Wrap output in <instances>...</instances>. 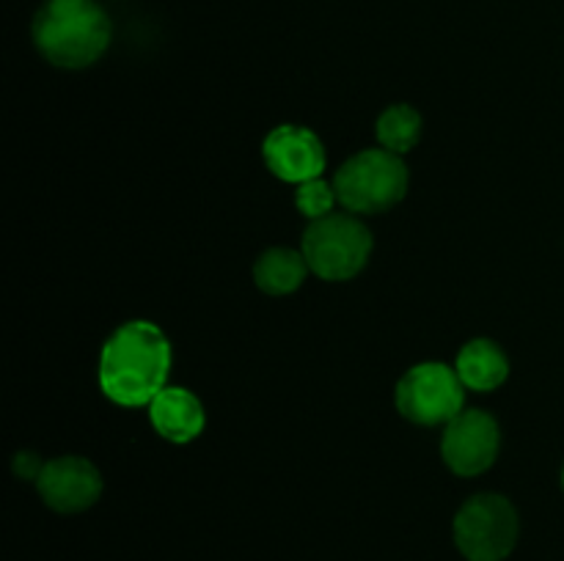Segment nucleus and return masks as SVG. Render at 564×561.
Returning <instances> with one entry per match:
<instances>
[{"label": "nucleus", "instance_id": "1", "mask_svg": "<svg viewBox=\"0 0 564 561\" xmlns=\"http://www.w3.org/2000/svg\"><path fill=\"white\" fill-rule=\"evenodd\" d=\"M171 341L149 319L119 324L99 352V388L121 407H143L169 385Z\"/></svg>", "mask_w": 564, "mask_h": 561}, {"label": "nucleus", "instance_id": "2", "mask_svg": "<svg viewBox=\"0 0 564 561\" xmlns=\"http://www.w3.org/2000/svg\"><path fill=\"white\" fill-rule=\"evenodd\" d=\"M113 22L97 0H47L33 16V44L61 69H86L110 47Z\"/></svg>", "mask_w": 564, "mask_h": 561}, {"label": "nucleus", "instance_id": "3", "mask_svg": "<svg viewBox=\"0 0 564 561\" xmlns=\"http://www.w3.org/2000/svg\"><path fill=\"white\" fill-rule=\"evenodd\" d=\"M408 165L389 148H364L341 163L334 187L339 204L352 215H383L408 193Z\"/></svg>", "mask_w": 564, "mask_h": 561}, {"label": "nucleus", "instance_id": "4", "mask_svg": "<svg viewBox=\"0 0 564 561\" xmlns=\"http://www.w3.org/2000/svg\"><path fill=\"white\" fill-rule=\"evenodd\" d=\"M375 237L358 215L330 212L308 223L301 251L308 270L323 280H350L367 267Z\"/></svg>", "mask_w": 564, "mask_h": 561}, {"label": "nucleus", "instance_id": "5", "mask_svg": "<svg viewBox=\"0 0 564 561\" xmlns=\"http://www.w3.org/2000/svg\"><path fill=\"white\" fill-rule=\"evenodd\" d=\"M521 534L516 504L501 493H477L457 509L452 522L455 548L466 561L510 559Z\"/></svg>", "mask_w": 564, "mask_h": 561}, {"label": "nucleus", "instance_id": "6", "mask_svg": "<svg viewBox=\"0 0 564 561\" xmlns=\"http://www.w3.org/2000/svg\"><path fill=\"white\" fill-rule=\"evenodd\" d=\"M463 388H466L463 380L446 363H416L397 383V410L408 421L422 424V427L449 424L452 418L463 413V399H466V391Z\"/></svg>", "mask_w": 564, "mask_h": 561}, {"label": "nucleus", "instance_id": "7", "mask_svg": "<svg viewBox=\"0 0 564 561\" xmlns=\"http://www.w3.org/2000/svg\"><path fill=\"white\" fill-rule=\"evenodd\" d=\"M501 449V429L490 413L463 410L452 418L441 438V457L457 476H479L496 462Z\"/></svg>", "mask_w": 564, "mask_h": 561}, {"label": "nucleus", "instance_id": "8", "mask_svg": "<svg viewBox=\"0 0 564 561\" xmlns=\"http://www.w3.org/2000/svg\"><path fill=\"white\" fill-rule=\"evenodd\" d=\"M39 498L58 515H77L91 509L102 495V473L91 460L77 454L53 457L44 462L36 479Z\"/></svg>", "mask_w": 564, "mask_h": 561}, {"label": "nucleus", "instance_id": "9", "mask_svg": "<svg viewBox=\"0 0 564 561\" xmlns=\"http://www.w3.org/2000/svg\"><path fill=\"white\" fill-rule=\"evenodd\" d=\"M262 157L270 174L290 185H303L325 174L328 154L317 132L301 124H279L262 143Z\"/></svg>", "mask_w": 564, "mask_h": 561}, {"label": "nucleus", "instance_id": "10", "mask_svg": "<svg viewBox=\"0 0 564 561\" xmlns=\"http://www.w3.org/2000/svg\"><path fill=\"white\" fill-rule=\"evenodd\" d=\"M147 407L154 432L169 443H191L204 432V424H207L202 399L182 385H165Z\"/></svg>", "mask_w": 564, "mask_h": 561}, {"label": "nucleus", "instance_id": "11", "mask_svg": "<svg viewBox=\"0 0 564 561\" xmlns=\"http://www.w3.org/2000/svg\"><path fill=\"white\" fill-rule=\"evenodd\" d=\"M455 372L468 391L488 394V391H496L507 383L510 358L494 339H471L457 352Z\"/></svg>", "mask_w": 564, "mask_h": 561}, {"label": "nucleus", "instance_id": "12", "mask_svg": "<svg viewBox=\"0 0 564 561\" xmlns=\"http://www.w3.org/2000/svg\"><path fill=\"white\" fill-rule=\"evenodd\" d=\"M308 270L306 256L303 251L295 248H268L264 253H259L257 264H253V280H257L259 289L264 295H292L295 289H301Z\"/></svg>", "mask_w": 564, "mask_h": 561}, {"label": "nucleus", "instance_id": "13", "mask_svg": "<svg viewBox=\"0 0 564 561\" xmlns=\"http://www.w3.org/2000/svg\"><path fill=\"white\" fill-rule=\"evenodd\" d=\"M422 113H419L413 105L397 102L389 105V108L378 116L375 132H378L380 146L402 157V154H408L419 141H422Z\"/></svg>", "mask_w": 564, "mask_h": 561}, {"label": "nucleus", "instance_id": "14", "mask_svg": "<svg viewBox=\"0 0 564 561\" xmlns=\"http://www.w3.org/2000/svg\"><path fill=\"white\" fill-rule=\"evenodd\" d=\"M336 201H339V196H336L334 182H328L325 176L303 182V185H297L295 190V207L308 223L319 218H328V215L334 212Z\"/></svg>", "mask_w": 564, "mask_h": 561}, {"label": "nucleus", "instance_id": "15", "mask_svg": "<svg viewBox=\"0 0 564 561\" xmlns=\"http://www.w3.org/2000/svg\"><path fill=\"white\" fill-rule=\"evenodd\" d=\"M42 468H44V462H39L33 454H17V462H14L17 476L33 479V482H36L39 473H42Z\"/></svg>", "mask_w": 564, "mask_h": 561}, {"label": "nucleus", "instance_id": "16", "mask_svg": "<svg viewBox=\"0 0 564 561\" xmlns=\"http://www.w3.org/2000/svg\"><path fill=\"white\" fill-rule=\"evenodd\" d=\"M562 487H564V471H562Z\"/></svg>", "mask_w": 564, "mask_h": 561}]
</instances>
